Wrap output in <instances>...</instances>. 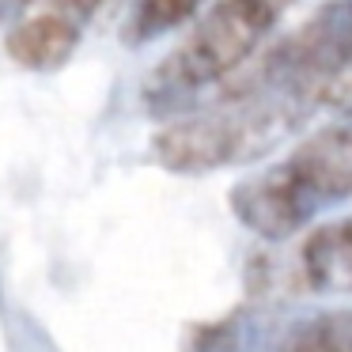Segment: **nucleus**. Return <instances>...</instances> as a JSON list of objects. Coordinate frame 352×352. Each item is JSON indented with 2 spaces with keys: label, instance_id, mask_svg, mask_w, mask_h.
Here are the masks:
<instances>
[{
  "label": "nucleus",
  "instance_id": "nucleus-9",
  "mask_svg": "<svg viewBox=\"0 0 352 352\" xmlns=\"http://www.w3.org/2000/svg\"><path fill=\"white\" fill-rule=\"evenodd\" d=\"M31 0H0V19H8V16H16L19 8H27Z\"/></svg>",
  "mask_w": 352,
  "mask_h": 352
},
{
  "label": "nucleus",
  "instance_id": "nucleus-1",
  "mask_svg": "<svg viewBox=\"0 0 352 352\" xmlns=\"http://www.w3.org/2000/svg\"><path fill=\"white\" fill-rule=\"evenodd\" d=\"M318 110L292 95H216L212 107L178 114L152 137V160L175 175L258 163L296 137Z\"/></svg>",
  "mask_w": 352,
  "mask_h": 352
},
{
  "label": "nucleus",
  "instance_id": "nucleus-4",
  "mask_svg": "<svg viewBox=\"0 0 352 352\" xmlns=\"http://www.w3.org/2000/svg\"><path fill=\"white\" fill-rule=\"evenodd\" d=\"M216 95H292L314 110L352 107V0L322 4Z\"/></svg>",
  "mask_w": 352,
  "mask_h": 352
},
{
  "label": "nucleus",
  "instance_id": "nucleus-7",
  "mask_svg": "<svg viewBox=\"0 0 352 352\" xmlns=\"http://www.w3.org/2000/svg\"><path fill=\"white\" fill-rule=\"evenodd\" d=\"M205 0H137L125 23V46H144V42L170 34L175 27L190 23L201 12Z\"/></svg>",
  "mask_w": 352,
  "mask_h": 352
},
{
  "label": "nucleus",
  "instance_id": "nucleus-5",
  "mask_svg": "<svg viewBox=\"0 0 352 352\" xmlns=\"http://www.w3.org/2000/svg\"><path fill=\"white\" fill-rule=\"evenodd\" d=\"M110 4L114 0H46L34 16H27L8 34V57L34 72L61 69L76 54L84 31Z\"/></svg>",
  "mask_w": 352,
  "mask_h": 352
},
{
  "label": "nucleus",
  "instance_id": "nucleus-2",
  "mask_svg": "<svg viewBox=\"0 0 352 352\" xmlns=\"http://www.w3.org/2000/svg\"><path fill=\"white\" fill-rule=\"evenodd\" d=\"M231 212L265 243L299 235L318 212L352 201V125L303 137L280 163L235 182Z\"/></svg>",
  "mask_w": 352,
  "mask_h": 352
},
{
  "label": "nucleus",
  "instance_id": "nucleus-3",
  "mask_svg": "<svg viewBox=\"0 0 352 352\" xmlns=\"http://www.w3.org/2000/svg\"><path fill=\"white\" fill-rule=\"evenodd\" d=\"M296 0H216L193 31L144 80V107L178 114L212 87H223L265 46Z\"/></svg>",
  "mask_w": 352,
  "mask_h": 352
},
{
  "label": "nucleus",
  "instance_id": "nucleus-8",
  "mask_svg": "<svg viewBox=\"0 0 352 352\" xmlns=\"http://www.w3.org/2000/svg\"><path fill=\"white\" fill-rule=\"evenodd\" d=\"M284 352H352V311H326L299 322Z\"/></svg>",
  "mask_w": 352,
  "mask_h": 352
},
{
  "label": "nucleus",
  "instance_id": "nucleus-6",
  "mask_svg": "<svg viewBox=\"0 0 352 352\" xmlns=\"http://www.w3.org/2000/svg\"><path fill=\"white\" fill-rule=\"evenodd\" d=\"M296 280L307 292H352V216L322 223L303 239Z\"/></svg>",
  "mask_w": 352,
  "mask_h": 352
}]
</instances>
